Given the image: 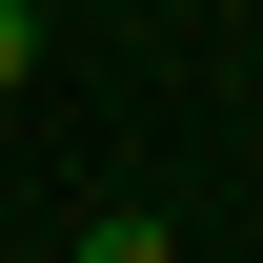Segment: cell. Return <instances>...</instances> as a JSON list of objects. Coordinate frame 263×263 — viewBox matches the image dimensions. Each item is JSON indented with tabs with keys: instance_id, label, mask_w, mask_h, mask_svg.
Masks as SVG:
<instances>
[{
	"instance_id": "cell-1",
	"label": "cell",
	"mask_w": 263,
	"mask_h": 263,
	"mask_svg": "<svg viewBox=\"0 0 263 263\" xmlns=\"http://www.w3.org/2000/svg\"><path fill=\"white\" fill-rule=\"evenodd\" d=\"M81 263H182V223L162 202H81Z\"/></svg>"
},
{
	"instance_id": "cell-2",
	"label": "cell",
	"mask_w": 263,
	"mask_h": 263,
	"mask_svg": "<svg viewBox=\"0 0 263 263\" xmlns=\"http://www.w3.org/2000/svg\"><path fill=\"white\" fill-rule=\"evenodd\" d=\"M21 81H41V0H0V101H21Z\"/></svg>"
}]
</instances>
